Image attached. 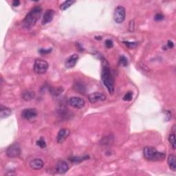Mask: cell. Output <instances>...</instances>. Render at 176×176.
<instances>
[{
	"mask_svg": "<svg viewBox=\"0 0 176 176\" xmlns=\"http://www.w3.org/2000/svg\"><path fill=\"white\" fill-rule=\"evenodd\" d=\"M102 73H101V78L103 83L104 85L106 87L108 91L109 94H112L114 92V79L113 75L111 72L109 67V64L107 62V61L102 58Z\"/></svg>",
	"mask_w": 176,
	"mask_h": 176,
	"instance_id": "6da1fadb",
	"label": "cell"
},
{
	"mask_svg": "<svg viewBox=\"0 0 176 176\" xmlns=\"http://www.w3.org/2000/svg\"><path fill=\"white\" fill-rule=\"evenodd\" d=\"M42 8L39 6H35L27 14L23 21L22 25L25 29H30L34 26L41 17Z\"/></svg>",
	"mask_w": 176,
	"mask_h": 176,
	"instance_id": "7a4b0ae2",
	"label": "cell"
},
{
	"mask_svg": "<svg viewBox=\"0 0 176 176\" xmlns=\"http://www.w3.org/2000/svg\"><path fill=\"white\" fill-rule=\"evenodd\" d=\"M143 156L147 160L153 162L163 160L166 157L165 154L158 151L156 148L151 146H147L144 148Z\"/></svg>",
	"mask_w": 176,
	"mask_h": 176,
	"instance_id": "3957f363",
	"label": "cell"
},
{
	"mask_svg": "<svg viewBox=\"0 0 176 176\" xmlns=\"http://www.w3.org/2000/svg\"><path fill=\"white\" fill-rule=\"evenodd\" d=\"M49 64L45 60L37 58L35 60L34 64V71L38 74H45L48 69Z\"/></svg>",
	"mask_w": 176,
	"mask_h": 176,
	"instance_id": "277c9868",
	"label": "cell"
},
{
	"mask_svg": "<svg viewBox=\"0 0 176 176\" xmlns=\"http://www.w3.org/2000/svg\"><path fill=\"white\" fill-rule=\"evenodd\" d=\"M125 8L123 6H117L114 10V19L117 23H122L125 19Z\"/></svg>",
	"mask_w": 176,
	"mask_h": 176,
	"instance_id": "5b68a950",
	"label": "cell"
},
{
	"mask_svg": "<svg viewBox=\"0 0 176 176\" xmlns=\"http://www.w3.org/2000/svg\"><path fill=\"white\" fill-rule=\"evenodd\" d=\"M6 155L8 158H16L20 156L21 147L17 143H14L9 146L6 149Z\"/></svg>",
	"mask_w": 176,
	"mask_h": 176,
	"instance_id": "8992f818",
	"label": "cell"
},
{
	"mask_svg": "<svg viewBox=\"0 0 176 176\" xmlns=\"http://www.w3.org/2000/svg\"><path fill=\"white\" fill-rule=\"evenodd\" d=\"M37 111L36 109L34 108H28V109H25L23 110L22 116L23 118L29 121H32L37 118Z\"/></svg>",
	"mask_w": 176,
	"mask_h": 176,
	"instance_id": "52a82bcc",
	"label": "cell"
},
{
	"mask_svg": "<svg viewBox=\"0 0 176 176\" xmlns=\"http://www.w3.org/2000/svg\"><path fill=\"white\" fill-rule=\"evenodd\" d=\"M69 105L76 109H81L85 105V101L84 99L78 97H71L68 100Z\"/></svg>",
	"mask_w": 176,
	"mask_h": 176,
	"instance_id": "ba28073f",
	"label": "cell"
},
{
	"mask_svg": "<svg viewBox=\"0 0 176 176\" xmlns=\"http://www.w3.org/2000/svg\"><path fill=\"white\" fill-rule=\"evenodd\" d=\"M88 100L91 103H95L106 100V96L100 92H94L88 95Z\"/></svg>",
	"mask_w": 176,
	"mask_h": 176,
	"instance_id": "9c48e42d",
	"label": "cell"
},
{
	"mask_svg": "<svg viewBox=\"0 0 176 176\" xmlns=\"http://www.w3.org/2000/svg\"><path fill=\"white\" fill-rule=\"evenodd\" d=\"M70 133V131L68 130V129L66 128H63L61 129L59 131H58L57 136V142L58 144H61L64 141H65V140L67 139V137L69 136Z\"/></svg>",
	"mask_w": 176,
	"mask_h": 176,
	"instance_id": "30bf717a",
	"label": "cell"
},
{
	"mask_svg": "<svg viewBox=\"0 0 176 176\" xmlns=\"http://www.w3.org/2000/svg\"><path fill=\"white\" fill-rule=\"evenodd\" d=\"M55 12L52 9H48L46 10L45 13L43 16V19H42V24L46 25L48 23H50L52 21L54 16H55Z\"/></svg>",
	"mask_w": 176,
	"mask_h": 176,
	"instance_id": "8fae6325",
	"label": "cell"
},
{
	"mask_svg": "<svg viewBox=\"0 0 176 176\" xmlns=\"http://www.w3.org/2000/svg\"><path fill=\"white\" fill-rule=\"evenodd\" d=\"M69 170V166L66 162L59 160L56 165V171L60 174H63Z\"/></svg>",
	"mask_w": 176,
	"mask_h": 176,
	"instance_id": "7c38bea8",
	"label": "cell"
},
{
	"mask_svg": "<svg viewBox=\"0 0 176 176\" xmlns=\"http://www.w3.org/2000/svg\"><path fill=\"white\" fill-rule=\"evenodd\" d=\"M79 59V56L76 54H74V55H72V56H70V57H68L65 61V66L66 68H72L74 67L75 65H76L77 61Z\"/></svg>",
	"mask_w": 176,
	"mask_h": 176,
	"instance_id": "4fadbf2b",
	"label": "cell"
},
{
	"mask_svg": "<svg viewBox=\"0 0 176 176\" xmlns=\"http://www.w3.org/2000/svg\"><path fill=\"white\" fill-rule=\"evenodd\" d=\"M30 166L33 170H40L43 168V162L40 158H35L30 162Z\"/></svg>",
	"mask_w": 176,
	"mask_h": 176,
	"instance_id": "5bb4252c",
	"label": "cell"
},
{
	"mask_svg": "<svg viewBox=\"0 0 176 176\" xmlns=\"http://www.w3.org/2000/svg\"><path fill=\"white\" fill-rule=\"evenodd\" d=\"M11 113L12 111L10 108L1 105V107H0V117H1V119L8 118V116H10Z\"/></svg>",
	"mask_w": 176,
	"mask_h": 176,
	"instance_id": "9a60e30c",
	"label": "cell"
},
{
	"mask_svg": "<svg viewBox=\"0 0 176 176\" xmlns=\"http://www.w3.org/2000/svg\"><path fill=\"white\" fill-rule=\"evenodd\" d=\"M168 165L169 166V168L173 171H176V157L175 155L171 154L169 156L167 159Z\"/></svg>",
	"mask_w": 176,
	"mask_h": 176,
	"instance_id": "2e32d148",
	"label": "cell"
},
{
	"mask_svg": "<svg viewBox=\"0 0 176 176\" xmlns=\"http://www.w3.org/2000/svg\"><path fill=\"white\" fill-rule=\"evenodd\" d=\"M73 88L75 91L81 94H83L85 92V86L82 82H76V83H75Z\"/></svg>",
	"mask_w": 176,
	"mask_h": 176,
	"instance_id": "e0dca14e",
	"label": "cell"
},
{
	"mask_svg": "<svg viewBox=\"0 0 176 176\" xmlns=\"http://www.w3.org/2000/svg\"><path fill=\"white\" fill-rule=\"evenodd\" d=\"M35 97V92L33 91H25L22 94V98L24 100H26V101H29V100H31L34 99Z\"/></svg>",
	"mask_w": 176,
	"mask_h": 176,
	"instance_id": "ac0fdd59",
	"label": "cell"
},
{
	"mask_svg": "<svg viewBox=\"0 0 176 176\" xmlns=\"http://www.w3.org/2000/svg\"><path fill=\"white\" fill-rule=\"evenodd\" d=\"M90 158V156H75V157H72V158H70V160L72 162V163H81L84 160H87Z\"/></svg>",
	"mask_w": 176,
	"mask_h": 176,
	"instance_id": "d6986e66",
	"label": "cell"
},
{
	"mask_svg": "<svg viewBox=\"0 0 176 176\" xmlns=\"http://www.w3.org/2000/svg\"><path fill=\"white\" fill-rule=\"evenodd\" d=\"M75 3V1H71V0H68V1H65L63 3L61 4L60 6V9L62 10H67V8H70L72 4Z\"/></svg>",
	"mask_w": 176,
	"mask_h": 176,
	"instance_id": "ffe728a7",
	"label": "cell"
},
{
	"mask_svg": "<svg viewBox=\"0 0 176 176\" xmlns=\"http://www.w3.org/2000/svg\"><path fill=\"white\" fill-rule=\"evenodd\" d=\"M114 142L113 137H111V136H105L100 141V144L103 145H107L112 144Z\"/></svg>",
	"mask_w": 176,
	"mask_h": 176,
	"instance_id": "44dd1931",
	"label": "cell"
},
{
	"mask_svg": "<svg viewBox=\"0 0 176 176\" xmlns=\"http://www.w3.org/2000/svg\"><path fill=\"white\" fill-rule=\"evenodd\" d=\"M169 141L171 147L173 149H175L176 147V142H175V135L174 133H171L169 136Z\"/></svg>",
	"mask_w": 176,
	"mask_h": 176,
	"instance_id": "7402d4cb",
	"label": "cell"
},
{
	"mask_svg": "<svg viewBox=\"0 0 176 176\" xmlns=\"http://www.w3.org/2000/svg\"><path fill=\"white\" fill-rule=\"evenodd\" d=\"M119 64L123 67H127L128 65V60L125 56H121L119 58Z\"/></svg>",
	"mask_w": 176,
	"mask_h": 176,
	"instance_id": "603a6c76",
	"label": "cell"
},
{
	"mask_svg": "<svg viewBox=\"0 0 176 176\" xmlns=\"http://www.w3.org/2000/svg\"><path fill=\"white\" fill-rule=\"evenodd\" d=\"M133 98V92L132 91H128L127 92L123 98L124 101H131Z\"/></svg>",
	"mask_w": 176,
	"mask_h": 176,
	"instance_id": "cb8c5ba5",
	"label": "cell"
},
{
	"mask_svg": "<svg viewBox=\"0 0 176 176\" xmlns=\"http://www.w3.org/2000/svg\"><path fill=\"white\" fill-rule=\"evenodd\" d=\"M63 91V89L62 88H52L51 90L52 94L54 96H58L60 94H61Z\"/></svg>",
	"mask_w": 176,
	"mask_h": 176,
	"instance_id": "d4e9b609",
	"label": "cell"
},
{
	"mask_svg": "<svg viewBox=\"0 0 176 176\" xmlns=\"http://www.w3.org/2000/svg\"><path fill=\"white\" fill-rule=\"evenodd\" d=\"M37 146H39L40 148H42V149H43V148L46 147V141L44 140V139L43 138H41L39 140H37Z\"/></svg>",
	"mask_w": 176,
	"mask_h": 176,
	"instance_id": "484cf974",
	"label": "cell"
},
{
	"mask_svg": "<svg viewBox=\"0 0 176 176\" xmlns=\"http://www.w3.org/2000/svg\"><path fill=\"white\" fill-rule=\"evenodd\" d=\"M123 43L125 44V46L127 47L130 48H135L136 46L138 45V43L136 42H130V41H123Z\"/></svg>",
	"mask_w": 176,
	"mask_h": 176,
	"instance_id": "4316f807",
	"label": "cell"
},
{
	"mask_svg": "<svg viewBox=\"0 0 176 176\" xmlns=\"http://www.w3.org/2000/svg\"><path fill=\"white\" fill-rule=\"evenodd\" d=\"M164 18H165V17H164V15H163V14L158 13V14H156V15H155L154 19L156 20V22H160V21L163 20Z\"/></svg>",
	"mask_w": 176,
	"mask_h": 176,
	"instance_id": "83f0119b",
	"label": "cell"
},
{
	"mask_svg": "<svg viewBox=\"0 0 176 176\" xmlns=\"http://www.w3.org/2000/svg\"><path fill=\"white\" fill-rule=\"evenodd\" d=\"M105 46H106V48H112V47L114 46V43L111 39H107L106 41H105Z\"/></svg>",
	"mask_w": 176,
	"mask_h": 176,
	"instance_id": "f1b7e54d",
	"label": "cell"
},
{
	"mask_svg": "<svg viewBox=\"0 0 176 176\" xmlns=\"http://www.w3.org/2000/svg\"><path fill=\"white\" fill-rule=\"evenodd\" d=\"M52 52V48L50 49H40L39 52L41 54V55H47V54L50 53Z\"/></svg>",
	"mask_w": 176,
	"mask_h": 176,
	"instance_id": "f546056e",
	"label": "cell"
},
{
	"mask_svg": "<svg viewBox=\"0 0 176 176\" xmlns=\"http://www.w3.org/2000/svg\"><path fill=\"white\" fill-rule=\"evenodd\" d=\"M135 28V22L133 20H131L130 22V25H129V30L130 32H133Z\"/></svg>",
	"mask_w": 176,
	"mask_h": 176,
	"instance_id": "4dcf8cb0",
	"label": "cell"
},
{
	"mask_svg": "<svg viewBox=\"0 0 176 176\" xmlns=\"http://www.w3.org/2000/svg\"><path fill=\"white\" fill-rule=\"evenodd\" d=\"M165 120L166 121H170V119L171 118V112L169 111H166L165 113Z\"/></svg>",
	"mask_w": 176,
	"mask_h": 176,
	"instance_id": "1f68e13d",
	"label": "cell"
},
{
	"mask_svg": "<svg viewBox=\"0 0 176 176\" xmlns=\"http://www.w3.org/2000/svg\"><path fill=\"white\" fill-rule=\"evenodd\" d=\"M173 47H174V43H173V42L172 41H171V40H169L168 42H167V44H166V48L171 49V48H173Z\"/></svg>",
	"mask_w": 176,
	"mask_h": 176,
	"instance_id": "d6a6232c",
	"label": "cell"
},
{
	"mask_svg": "<svg viewBox=\"0 0 176 176\" xmlns=\"http://www.w3.org/2000/svg\"><path fill=\"white\" fill-rule=\"evenodd\" d=\"M19 4H20V1H19V0H15V1L13 2V6L15 7L19 6Z\"/></svg>",
	"mask_w": 176,
	"mask_h": 176,
	"instance_id": "836d02e7",
	"label": "cell"
}]
</instances>
